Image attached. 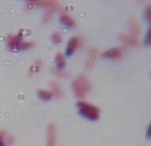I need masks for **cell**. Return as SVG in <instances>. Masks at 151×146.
I'll return each instance as SVG.
<instances>
[{
  "instance_id": "cell-1",
  "label": "cell",
  "mask_w": 151,
  "mask_h": 146,
  "mask_svg": "<svg viewBox=\"0 0 151 146\" xmlns=\"http://www.w3.org/2000/svg\"><path fill=\"white\" fill-rule=\"evenodd\" d=\"M71 87H72L74 94L78 99H84L87 95V93L89 92L91 85H90V81L89 79L87 78V76L84 75V74H81L77 77V79L73 80L72 83H71Z\"/></svg>"
},
{
  "instance_id": "cell-2",
  "label": "cell",
  "mask_w": 151,
  "mask_h": 146,
  "mask_svg": "<svg viewBox=\"0 0 151 146\" xmlns=\"http://www.w3.org/2000/svg\"><path fill=\"white\" fill-rule=\"evenodd\" d=\"M76 107L78 108L79 115L88 120H98L100 117V109L89 103L78 101L76 103Z\"/></svg>"
},
{
  "instance_id": "cell-3",
  "label": "cell",
  "mask_w": 151,
  "mask_h": 146,
  "mask_svg": "<svg viewBox=\"0 0 151 146\" xmlns=\"http://www.w3.org/2000/svg\"><path fill=\"white\" fill-rule=\"evenodd\" d=\"M28 4H32L33 6H40V7L46 8L48 11H62L63 8L59 4L57 1H51V0H35V1H29Z\"/></svg>"
},
{
  "instance_id": "cell-4",
  "label": "cell",
  "mask_w": 151,
  "mask_h": 146,
  "mask_svg": "<svg viewBox=\"0 0 151 146\" xmlns=\"http://www.w3.org/2000/svg\"><path fill=\"white\" fill-rule=\"evenodd\" d=\"M8 47L11 50H21V46L23 43L21 35H9L7 38Z\"/></svg>"
},
{
  "instance_id": "cell-5",
  "label": "cell",
  "mask_w": 151,
  "mask_h": 146,
  "mask_svg": "<svg viewBox=\"0 0 151 146\" xmlns=\"http://www.w3.org/2000/svg\"><path fill=\"white\" fill-rule=\"evenodd\" d=\"M57 129L53 123H50L47 128V146H55Z\"/></svg>"
},
{
  "instance_id": "cell-6",
  "label": "cell",
  "mask_w": 151,
  "mask_h": 146,
  "mask_svg": "<svg viewBox=\"0 0 151 146\" xmlns=\"http://www.w3.org/2000/svg\"><path fill=\"white\" fill-rule=\"evenodd\" d=\"M79 47V38L78 37H72L68 42V46H66V50L65 53L68 56H71V55L76 51V49Z\"/></svg>"
},
{
  "instance_id": "cell-7",
  "label": "cell",
  "mask_w": 151,
  "mask_h": 146,
  "mask_svg": "<svg viewBox=\"0 0 151 146\" xmlns=\"http://www.w3.org/2000/svg\"><path fill=\"white\" fill-rule=\"evenodd\" d=\"M102 58H121V50L117 48H112V49H108L102 53Z\"/></svg>"
},
{
  "instance_id": "cell-8",
  "label": "cell",
  "mask_w": 151,
  "mask_h": 146,
  "mask_svg": "<svg viewBox=\"0 0 151 146\" xmlns=\"http://www.w3.org/2000/svg\"><path fill=\"white\" fill-rule=\"evenodd\" d=\"M120 38L121 40L123 41V43L126 44V46H134V47H138L139 46V41L136 40L134 37L128 36V35H121Z\"/></svg>"
},
{
  "instance_id": "cell-9",
  "label": "cell",
  "mask_w": 151,
  "mask_h": 146,
  "mask_svg": "<svg viewBox=\"0 0 151 146\" xmlns=\"http://www.w3.org/2000/svg\"><path fill=\"white\" fill-rule=\"evenodd\" d=\"M49 87L51 90L52 95H55L57 98H61L62 96V88L57 81H50L49 82Z\"/></svg>"
},
{
  "instance_id": "cell-10",
  "label": "cell",
  "mask_w": 151,
  "mask_h": 146,
  "mask_svg": "<svg viewBox=\"0 0 151 146\" xmlns=\"http://www.w3.org/2000/svg\"><path fill=\"white\" fill-rule=\"evenodd\" d=\"M129 25H131V27L133 28V33H134V36H133V37H134L136 40L139 41V38H140V27H139V24L137 23L136 20L131 19V20H129Z\"/></svg>"
},
{
  "instance_id": "cell-11",
  "label": "cell",
  "mask_w": 151,
  "mask_h": 146,
  "mask_svg": "<svg viewBox=\"0 0 151 146\" xmlns=\"http://www.w3.org/2000/svg\"><path fill=\"white\" fill-rule=\"evenodd\" d=\"M60 21L62 22V24H64L68 27L74 28L76 26V24H75V22L73 21V19L66 13H62L61 17H60Z\"/></svg>"
},
{
  "instance_id": "cell-12",
  "label": "cell",
  "mask_w": 151,
  "mask_h": 146,
  "mask_svg": "<svg viewBox=\"0 0 151 146\" xmlns=\"http://www.w3.org/2000/svg\"><path fill=\"white\" fill-rule=\"evenodd\" d=\"M0 139L2 140V142L4 143V145L8 146V145H11L12 143L14 142V137L11 135L9 132H6V131H2V132H0Z\"/></svg>"
},
{
  "instance_id": "cell-13",
  "label": "cell",
  "mask_w": 151,
  "mask_h": 146,
  "mask_svg": "<svg viewBox=\"0 0 151 146\" xmlns=\"http://www.w3.org/2000/svg\"><path fill=\"white\" fill-rule=\"evenodd\" d=\"M55 62H57L58 69H60V71L65 67L66 61H65V58H64V55L62 54L61 52H58V53H57V55H55Z\"/></svg>"
},
{
  "instance_id": "cell-14",
  "label": "cell",
  "mask_w": 151,
  "mask_h": 146,
  "mask_svg": "<svg viewBox=\"0 0 151 146\" xmlns=\"http://www.w3.org/2000/svg\"><path fill=\"white\" fill-rule=\"evenodd\" d=\"M37 95L39 99H41L42 101H50L52 98V93L49 91H46V90H38Z\"/></svg>"
},
{
  "instance_id": "cell-15",
  "label": "cell",
  "mask_w": 151,
  "mask_h": 146,
  "mask_svg": "<svg viewBox=\"0 0 151 146\" xmlns=\"http://www.w3.org/2000/svg\"><path fill=\"white\" fill-rule=\"evenodd\" d=\"M97 52H98V50H97V49H91V50H90L89 60H88L87 64H86V67H87V68H91L93 66V62H95V58H96Z\"/></svg>"
},
{
  "instance_id": "cell-16",
  "label": "cell",
  "mask_w": 151,
  "mask_h": 146,
  "mask_svg": "<svg viewBox=\"0 0 151 146\" xmlns=\"http://www.w3.org/2000/svg\"><path fill=\"white\" fill-rule=\"evenodd\" d=\"M51 39H52V41H53L55 44L61 43L62 40H63V38H62V35H61V33H60V31H55V33L52 34V36H51Z\"/></svg>"
},
{
  "instance_id": "cell-17",
  "label": "cell",
  "mask_w": 151,
  "mask_h": 146,
  "mask_svg": "<svg viewBox=\"0 0 151 146\" xmlns=\"http://www.w3.org/2000/svg\"><path fill=\"white\" fill-rule=\"evenodd\" d=\"M52 71H53V74H55V76H59V77H69L68 75H65V74H63L60 69H58V68H52Z\"/></svg>"
},
{
  "instance_id": "cell-18",
  "label": "cell",
  "mask_w": 151,
  "mask_h": 146,
  "mask_svg": "<svg viewBox=\"0 0 151 146\" xmlns=\"http://www.w3.org/2000/svg\"><path fill=\"white\" fill-rule=\"evenodd\" d=\"M150 41H151V31L148 29L147 35H146V40H145V44L146 46H150Z\"/></svg>"
},
{
  "instance_id": "cell-19",
  "label": "cell",
  "mask_w": 151,
  "mask_h": 146,
  "mask_svg": "<svg viewBox=\"0 0 151 146\" xmlns=\"http://www.w3.org/2000/svg\"><path fill=\"white\" fill-rule=\"evenodd\" d=\"M151 11V8H150V6L148 4L147 7H146V15H147V21L148 22H150V12Z\"/></svg>"
},
{
  "instance_id": "cell-20",
  "label": "cell",
  "mask_w": 151,
  "mask_h": 146,
  "mask_svg": "<svg viewBox=\"0 0 151 146\" xmlns=\"http://www.w3.org/2000/svg\"><path fill=\"white\" fill-rule=\"evenodd\" d=\"M147 134H148V137H150V126L148 127V130H147Z\"/></svg>"
}]
</instances>
